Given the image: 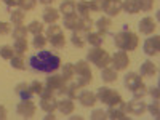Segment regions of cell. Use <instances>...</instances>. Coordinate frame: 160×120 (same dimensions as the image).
I'll return each instance as SVG.
<instances>
[{"instance_id":"cell-46","label":"cell","mask_w":160,"mask_h":120,"mask_svg":"<svg viewBox=\"0 0 160 120\" xmlns=\"http://www.w3.org/2000/svg\"><path fill=\"white\" fill-rule=\"evenodd\" d=\"M91 118L93 120H104V118H108V112H104L102 109H96V111H93Z\"/></svg>"},{"instance_id":"cell-43","label":"cell","mask_w":160,"mask_h":120,"mask_svg":"<svg viewBox=\"0 0 160 120\" xmlns=\"http://www.w3.org/2000/svg\"><path fill=\"white\" fill-rule=\"evenodd\" d=\"M146 111H149L152 117L158 118L160 117V104H158V99H155L151 106H148V109H146Z\"/></svg>"},{"instance_id":"cell-6","label":"cell","mask_w":160,"mask_h":120,"mask_svg":"<svg viewBox=\"0 0 160 120\" xmlns=\"http://www.w3.org/2000/svg\"><path fill=\"white\" fill-rule=\"evenodd\" d=\"M45 87L53 91V95H64V93H66V80L62 78V75L53 74V75L47 77Z\"/></svg>"},{"instance_id":"cell-31","label":"cell","mask_w":160,"mask_h":120,"mask_svg":"<svg viewBox=\"0 0 160 120\" xmlns=\"http://www.w3.org/2000/svg\"><path fill=\"white\" fill-rule=\"evenodd\" d=\"M11 68L13 69H18V71H24L26 69V61L21 55H16V56H13L11 59Z\"/></svg>"},{"instance_id":"cell-21","label":"cell","mask_w":160,"mask_h":120,"mask_svg":"<svg viewBox=\"0 0 160 120\" xmlns=\"http://www.w3.org/2000/svg\"><path fill=\"white\" fill-rule=\"evenodd\" d=\"M47 40L51 43V47H55V48H62L66 45V37L62 32H58V34H53V35H48Z\"/></svg>"},{"instance_id":"cell-11","label":"cell","mask_w":160,"mask_h":120,"mask_svg":"<svg viewBox=\"0 0 160 120\" xmlns=\"http://www.w3.org/2000/svg\"><path fill=\"white\" fill-rule=\"evenodd\" d=\"M146 109H148V106H146V102L142 99L133 98L131 101L125 102V111L131 115H142L146 112Z\"/></svg>"},{"instance_id":"cell-49","label":"cell","mask_w":160,"mask_h":120,"mask_svg":"<svg viewBox=\"0 0 160 120\" xmlns=\"http://www.w3.org/2000/svg\"><path fill=\"white\" fill-rule=\"evenodd\" d=\"M148 93L154 98V99H158V96H160V93H158V87H151V88H148Z\"/></svg>"},{"instance_id":"cell-44","label":"cell","mask_w":160,"mask_h":120,"mask_svg":"<svg viewBox=\"0 0 160 120\" xmlns=\"http://www.w3.org/2000/svg\"><path fill=\"white\" fill-rule=\"evenodd\" d=\"M29 88H31V91L34 93V95H38V96H40V95H42V91H43V88H45V87H43V83H40L38 80H34V82L29 85Z\"/></svg>"},{"instance_id":"cell-45","label":"cell","mask_w":160,"mask_h":120,"mask_svg":"<svg viewBox=\"0 0 160 120\" xmlns=\"http://www.w3.org/2000/svg\"><path fill=\"white\" fill-rule=\"evenodd\" d=\"M139 3V10L142 11H151L154 8V0H138Z\"/></svg>"},{"instance_id":"cell-4","label":"cell","mask_w":160,"mask_h":120,"mask_svg":"<svg viewBox=\"0 0 160 120\" xmlns=\"http://www.w3.org/2000/svg\"><path fill=\"white\" fill-rule=\"evenodd\" d=\"M74 75H77V83L80 87H85L88 83H91L93 80V74L90 71V64L87 61H78L77 64H74Z\"/></svg>"},{"instance_id":"cell-29","label":"cell","mask_w":160,"mask_h":120,"mask_svg":"<svg viewBox=\"0 0 160 120\" xmlns=\"http://www.w3.org/2000/svg\"><path fill=\"white\" fill-rule=\"evenodd\" d=\"M10 18H11V22L15 24V26H21L22 22H24V18H26V13H24V10H13L11 11V15H10Z\"/></svg>"},{"instance_id":"cell-13","label":"cell","mask_w":160,"mask_h":120,"mask_svg":"<svg viewBox=\"0 0 160 120\" xmlns=\"http://www.w3.org/2000/svg\"><path fill=\"white\" fill-rule=\"evenodd\" d=\"M138 29H139V32L144 34V35H151V34H154L155 29H157V22H155L151 16L142 18V19L139 21V24H138Z\"/></svg>"},{"instance_id":"cell-23","label":"cell","mask_w":160,"mask_h":120,"mask_svg":"<svg viewBox=\"0 0 160 120\" xmlns=\"http://www.w3.org/2000/svg\"><path fill=\"white\" fill-rule=\"evenodd\" d=\"M58 11L62 13L64 16L74 15V13H75V2H74V0H64V2L61 3V7H59Z\"/></svg>"},{"instance_id":"cell-30","label":"cell","mask_w":160,"mask_h":120,"mask_svg":"<svg viewBox=\"0 0 160 120\" xmlns=\"http://www.w3.org/2000/svg\"><path fill=\"white\" fill-rule=\"evenodd\" d=\"M13 50H15L16 55H21V56H22L24 53L28 51V40H26V38H16Z\"/></svg>"},{"instance_id":"cell-24","label":"cell","mask_w":160,"mask_h":120,"mask_svg":"<svg viewBox=\"0 0 160 120\" xmlns=\"http://www.w3.org/2000/svg\"><path fill=\"white\" fill-rule=\"evenodd\" d=\"M85 40H87L91 47H101L102 42H104L102 34H99V32H88L87 37H85Z\"/></svg>"},{"instance_id":"cell-35","label":"cell","mask_w":160,"mask_h":120,"mask_svg":"<svg viewBox=\"0 0 160 120\" xmlns=\"http://www.w3.org/2000/svg\"><path fill=\"white\" fill-rule=\"evenodd\" d=\"M28 32H31V34H34V35L42 34V32H43V24L38 22V21H32V22L28 26Z\"/></svg>"},{"instance_id":"cell-28","label":"cell","mask_w":160,"mask_h":120,"mask_svg":"<svg viewBox=\"0 0 160 120\" xmlns=\"http://www.w3.org/2000/svg\"><path fill=\"white\" fill-rule=\"evenodd\" d=\"M71 42H72V45L77 47V48H83L85 43H87L83 32H77V31H74V34H72V37H71Z\"/></svg>"},{"instance_id":"cell-41","label":"cell","mask_w":160,"mask_h":120,"mask_svg":"<svg viewBox=\"0 0 160 120\" xmlns=\"http://www.w3.org/2000/svg\"><path fill=\"white\" fill-rule=\"evenodd\" d=\"M90 10L91 11H102L104 5H106V0H90Z\"/></svg>"},{"instance_id":"cell-22","label":"cell","mask_w":160,"mask_h":120,"mask_svg":"<svg viewBox=\"0 0 160 120\" xmlns=\"http://www.w3.org/2000/svg\"><path fill=\"white\" fill-rule=\"evenodd\" d=\"M15 93H16L21 99H31V96L34 95L28 83H18L16 88H15Z\"/></svg>"},{"instance_id":"cell-33","label":"cell","mask_w":160,"mask_h":120,"mask_svg":"<svg viewBox=\"0 0 160 120\" xmlns=\"http://www.w3.org/2000/svg\"><path fill=\"white\" fill-rule=\"evenodd\" d=\"M16 5H18L21 10H24V11H31V10L35 8L37 0H16Z\"/></svg>"},{"instance_id":"cell-2","label":"cell","mask_w":160,"mask_h":120,"mask_svg":"<svg viewBox=\"0 0 160 120\" xmlns=\"http://www.w3.org/2000/svg\"><path fill=\"white\" fill-rule=\"evenodd\" d=\"M114 43L118 50H123V51H133L138 48L139 43V38L136 34H133L130 29H123L122 32L115 34L114 37Z\"/></svg>"},{"instance_id":"cell-38","label":"cell","mask_w":160,"mask_h":120,"mask_svg":"<svg viewBox=\"0 0 160 120\" xmlns=\"http://www.w3.org/2000/svg\"><path fill=\"white\" fill-rule=\"evenodd\" d=\"M0 56H2L3 59H11L13 56H15V50H13V47L10 45H3L2 48H0Z\"/></svg>"},{"instance_id":"cell-9","label":"cell","mask_w":160,"mask_h":120,"mask_svg":"<svg viewBox=\"0 0 160 120\" xmlns=\"http://www.w3.org/2000/svg\"><path fill=\"white\" fill-rule=\"evenodd\" d=\"M108 118H117V120H123L127 118V111H125V101L120 99L114 104L109 106V111H108Z\"/></svg>"},{"instance_id":"cell-47","label":"cell","mask_w":160,"mask_h":120,"mask_svg":"<svg viewBox=\"0 0 160 120\" xmlns=\"http://www.w3.org/2000/svg\"><path fill=\"white\" fill-rule=\"evenodd\" d=\"M11 32V24L10 22H0V35H8Z\"/></svg>"},{"instance_id":"cell-39","label":"cell","mask_w":160,"mask_h":120,"mask_svg":"<svg viewBox=\"0 0 160 120\" xmlns=\"http://www.w3.org/2000/svg\"><path fill=\"white\" fill-rule=\"evenodd\" d=\"M61 75H62V78L66 80V82H69V80L74 77V64H64Z\"/></svg>"},{"instance_id":"cell-51","label":"cell","mask_w":160,"mask_h":120,"mask_svg":"<svg viewBox=\"0 0 160 120\" xmlns=\"http://www.w3.org/2000/svg\"><path fill=\"white\" fill-rule=\"evenodd\" d=\"M8 7H16V0H3Z\"/></svg>"},{"instance_id":"cell-48","label":"cell","mask_w":160,"mask_h":120,"mask_svg":"<svg viewBox=\"0 0 160 120\" xmlns=\"http://www.w3.org/2000/svg\"><path fill=\"white\" fill-rule=\"evenodd\" d=\"M58 32H62V31H61V26L50 24L48 29H47V37H48V35H53V34H58Z\"/></svg>"},{"instance_id":"cell-40","label":"cell","mask_w":160,"mask_h":120,"mask_svg":"<svg viewBox=\"0 0 160 120\" xmlns=\"http://www.w3.org/2000/svg\"><path fill=\"white\" fill-rule=\"evenodd\" d=\"M78 90H80V85L78 83H71L69 87H66V95H68V98L74 99V98H77Z\"/></svg>"},{"instance_id":"cell-8","label":"cell","mask_w":160,"mask_h":120,"mask_svg":"<svg viewBox=\"0 0 160 120\" xmlns=\"http://www.w3.org/2000/svg\"><path fill=\"white\" fill-rule=\"evenodd\" d=\"M35 104L31 99H21V102L16 106V112L22 117V118H32L35 115Z\"/></svg>"},{"instance_id":"cell-20","label":"cell","mask_w":160,"mask_h":120,"mask_svg":"<svg viewBox=\"0 0 160 120\" xmlns=\"http://www.w3.org/2000/svg\"><path fill=\"white\" fill-rule=\"evenodd\" d=\"M58 19H59V11L58 10L51 8V7H47L43 10V21L47 24H55Z\"/></svg>"},{"instance_id":"cell-5","label":"cell","mask_w":160,"mask_h":120,"mask_svg":"<svg viewBox=\"0 0 160 120\" xmlns=\"http://www.w3.org/2000/svg\"><path fill=\"white\" fill-rule=\"evenodd\" d=\"M40 108H42L47 114L50 112H55L58 109V99L55 98V95H53V91L50 88H43L42 95H40Z\"/></svg>"},{"instance_id":"cell-10","label":"cell","mask_w":160,"mask_h":120,"mask_svg":"<svg viewBox=\"0 0 160 120\" xmlns=\"http://www.w3.org/2000/svg\"><path fill=\"white\" fill-rule=\"evenodd\" d=\"M111 62H112V69H115V71H125L128 68V64H130V58L127 55V51L120 50V51H117L115 55L111 58Z\"/></svg>"},{"instance_id":"cell-52","label":"cell","mask_w":160,"mask_h":120,"mask_svg":"<svg viewBox=\"0 0 160 120\" xmlns=\"http://www.w3.org/2000/svg\"><path fill=\"white\" fill-rule=\"evenodd\" d=\"M40 3H43V5H50L51 2H55V0H38Z\"/></svg>"},{"instance_id":"cell-42","label":"cell","mask_w":160,"mask_h":120,"mask_svg":"<svg viewBox=\"0 0 160 120\" xmlns=\"http://www.w3.org/2000/svg\"><path fill=\"white\" fill-rule=\"evenodd\" d=\"M28 35V28H24V26H16L15 29H13V37L15 38H26Z\"/></svg>"},{"instance_id":"cell-14","label":"cell","mask_w":160,"mask_h":120,"mask_svg":"<svg viewBox=\"0 0 160 120\" xmlns=\"http://www.w3.org/2000/svg\"><path fill=\"white\" fill-rule=\"evenodd\" d=\"M78 101L82 102V106H85V108H93V106L96 104L98 98H96V95H95L93 91L85 90V91H82V93L78 95Z\"/></svg>"},{"instance_id":"cell-3","label":"cell","mask_w":160,"mask_h":120,"mask_svg":"<svg viewBox=\"0 0 160 120\" xmlns=\"http://www.w3.org/2000/svg\"><path fill=\"white\" fill-rule=\"evenodd\" d=\"M87 59H88L91 64H95L96 68H99V69L108 68V64H111L109 53L106 51V50H102L101 47H93V48L88 51Z\"/></svg>"},{"instance_id":"cell-15","label":"cell","mask_w":160,"mask_h":120,"mask_svg":"<svg viewBox=\"0 0 160 120\" xmlns=\"http://www.w3.org/2000/svg\"><path fill=\"white\" fill-rule=\"evenodd\" d=\"M123 83H125V87H127L130 91H133L138 85L142 83V78H141V75H138L136 72H128V74L125 75Z\"/></svg>"},{"instance_id":"cell-25","label":"cell","mask_w":160,"mask_h":120,"mask_svg":"<svg viewBox=\"0 0 160 120\" xmlns=\"http://www.w3.org/2000/svg\"><path fill=\"white\" fill-rule=\"evenodd\" d=\"M96 28H98V32L99 34H106V32H108L109 29H111V26H112V22H111V18L109 16H102V18H99L96 22Z\"/></svg>"},{"instance_id":"cell-19","label":"cell","mask_w":160,"mask_h":120,"mask_svg":"<svg viewBox=\"0 0 160 120\" xmlns=\"http://www.w3.org/2000/svg\"><path fill=\"white\" fill-rule=\"evenodd\" d=\"M139 72H141V75H144V77H154L155 74H157V66L152 62V61H144L142 64H141V68H139Z\"/></svg>"},{"instance_id":"cell-32","label":"cell","mask_w":160,"mask_h":120,"mask_svg":"<svg viewBox=\"0 0 160 120\" xmlns=\"http://www.w3.org/2000/svg\"><path fill=\"white\" fill-rule=\"evenodd\" d=\"M77 21H78V16L75 15H71V16H64V28L66 29H71V31H75L77 28Z\"/></svg>"},{"instance_id":"cell-18","label":"cell","mask_w":160,"mask_h":120,"mask_svg":"<svg viewBox=\"0 0 160 120\" xmlns=\"http://www.w3.org/2000/svg\"><path fill=\"white\" fill-rule=\"evenodd\" d=\"M58 109H59V112H61V114L69 115V114H72V112H74L75 106H74V102H72V99H71V98H64V99L58 101Z\"/></svg>"},{"instance_id":"cell-17","label":"cell","mask_w":160,"mask_h":120,"mask_svg":"<svg viewBox=\"0 0 160 120\" xmlns=\"http://www.w3.org/2000/svg\"><path fill=\"white\" fill-rule=\"evenodd\" d=\"M93 19L90 18V16H80L78 18V21H77V28H75V31L77 32H83V34H88L90 31H91V28H93Z\"/></svg>"},{"instance_id":"cell-37","label":"cell","mask_w":160,"mask_h":120,"mask_svg":"<svg viewBox=\"0 0 160 120\" xmlns=\"http://www.w3.org/2000/svg\"><path fill=\"white\" fill-rule=\"evenodd\" d=\"M47 37H43L42 34H38V35H34V42H32V45H34V48L35 50H42L45 45H47Z\"/></svg>"},{"instance_id":"cell-26","label":"cell","mask_w":160,"mask_h":120,"mask_svg":"<svg viewBox=\"0 0 160 120\" xmlns=\"http://www.w3.org/2000/svg\"><path fill=\"white\" fill-rule=\"evenodd\" d=\"M122 10H125L130 15H136L139 11V3L138 0H123L122 2Z\"/></svg>"},{"instance_id":"cell-34","label":"cell","mask_w":160,"mask_h":120,"mask_svg":"<svg viewBox=\"0 0 160 120\" xmlns=\"http://www.w3.org/2000/svg\"><path fill=\"white\" fill-rule=\"evenodd\" d=\"M75 10L80 13V16H90V3L85 2V0H80V2L75 5Z\"/></svg>"},{"instance_id":"cell-16","label":"cell","mask_w":160,"mask_h":120,"mask_svg":"<svg viewBox=\"0 0 160 120\" xmlns=\"http://www.w3.org/2000/svg\"><path fill=\"white\" fill-rule=\"evenodd\" d=\"M102 11L108 13L109 18H114V16H117L118 13L122 11V2H120V0H111V2H106Z\"/></svg>"},{"instance_id":"cell-36","label":"cell","mask_w":160,"mask_h":120,"mask_svg":"<svg viewBox=\"0 0 160 120\" xmlns=\"http://www.w3.org/2000/svg\"><path fill=\"white\" fill-rule=\"evenodd\" d=\"M131 93H133V98H136V99H142L146 95H148V87H146L144 83H141V85H138L135 90H133Z\"/></svg>"},{"instance_id":"cell-7","label":"cell","mask_w":160,"mask_h":120,"mask_svg":"<svg viewBox=\"0 0 160 120\" xmlns=\"http://www.w3.org/2000/svg\"><path fill=\"white\" fill-rule=\"evenodd\" d=\"M96 98H98V101H101L102 104H108V106H111V104H114V102L122 99V96H120L115 90H112L109 87H101L98 90Z\"/></svg>"},{"instance_id":"cell-12","label":"cell","mask_w":160,"mask_h":120,"mask_svg":"<svg viewBox=\"0 0 160 120\" xmlns=\"http://www.w3.org/2000/svg\"><path fill=\"white\" fill-rule=\"evenodd\" d=\"M144 53L148 56H157L158 51H160V37L158 35H154V37H149L148 40L144 42Z\"/></svg>"},{"instance_id":"cell-27","label":"cell","mask_w":160,"mask_h":120,"mask_svg":"<svg viewBox=\"0 0 160 120\" xmlns=\"http://www.w3.org/2000/svg\"><path fill=\"white\" fill-rule=\"evenodd\" d=\"M101 78L104 80L106 83H112V82H115V80H117V71L112 69V68H102Z\"/></svg>"},{"instance_id":"cell-50","label":"cell","mask_w":160,"mask_h":120,"mask_svg":"<svg viewBox=\"0 0 160 120\" xmlns=\"http://www.w3.org/2000/svg\"><path fill=\"white\" fill-rule=\"evenodd\" d=\"M7 118V109L0 104V120H5Z\"/></svg>"},{"instance_id":"cell-53","label":"cell","mask_w":160,"mask_h":120,"mask_svg":"<svg viewBox=\"0 0 160 120\" xmlns=\"http://www.w3.org/2000/svg\"><path fill=\"white\" fill-rule=\"evenodd\" d=\"M106 2H111V0H106Z\"/></svg>"},{"instance_id":"cell-1","label":"cell","mask_w":160,"mask_h":120,"mask_svg":"<svg viewBox=\"0 0 160 120\" xmlns=\"http://www.w3.org/2000/svg\"><path fill=\"white\" fill-rule=\"evenodd\" d=\"M29 64L32 66L34 71L51 74V72L59 69L61 58L58 55H55V53H51V51H38V53H35V55L31 56Z\"/></svg>"}]
</instances>
